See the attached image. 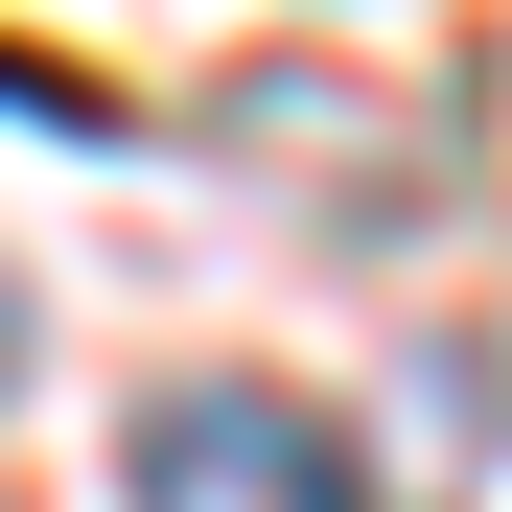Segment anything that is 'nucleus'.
Wrapping results in <instances>:
<instances>
[{"label":"nucleus","instance_id":"f257e3e1","mask_svg":"<svg viewBox=\"0 0 512 512\" xmlns=\"http://www.w3.org/2000/svg\"><path fill=\"white\" fill-rule=\"evenodd\" d=\"M140 512H373V443L326 396H280V373H187V396H140Z\"/></svg>","mask_w":512,"mask_h":512},{"label":"nucleus","instance_id":"f03ea898","mask_svg":"<svg viewBox=\"0 0 512 512\" xmlns=\"http://www.w3.org/2000/svg\"><path fill=\"white\" fill-rule=\"evenodd\" d=\"M0 396H24V256H0Z\"/></svg>","mask_w":512,"mask_h":512}]
</instances>
